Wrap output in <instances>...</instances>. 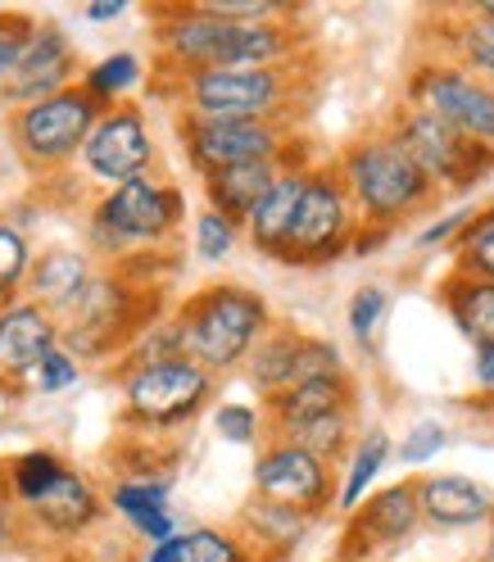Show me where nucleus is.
<instances>
[{
    "label": "nucleus",
    "instance_id": "nucleus-1",
    "mask_svg": "<svg viewBox=\"0 0 494 562\" xmlns=\"http://www.w3.org/2000/svg\"><path fill=\"white\" fill-rule=\"evenodd\" d=\"M155 46L164 78H191L209 68H272L300 59L304 32L295 19L287 23H227L191 5L155 10Z\"/></svg>",
    "mask_w": 494,
    "mask_h": 562
},
{
    "label": "nucleus",
    "instance_id": "nucleus-2",
    "mask_svg": "<svg viewBox=\"0 0 494 562\" xmlns=\"http://www.w3.org/2000/svg\"><path fill=\"white\" fill-rule=\"evenodd\" d=\"M336 172L349 200H355L363 227H377V232H395L400 223H408L413 214L440 200V191L427 182V172L404 155V146L391 132L349 140L336 159Z\"/></svg>",
    "mask_w": 494,
    "mask_h": 562
},
{
    "label": "nucleus",
    "instance_id": "nucleus-3",
    "mask_svg": "<svg viewBox=\"0 0 494 562\" xmlns=\"http://www.w3.org/2000/svg\"><path fill=\"white\" fill-rule=\"evenodd\" d=\"M178 323H182L187 359L218 376L250 363L255 345L272 331V313L259 291L236 286V281H214V286L182 300Z\"/></svg>",
    "mask_w": 494,
    "mask_h": 562
},
{
    "label": "nucleus",
    "instance_id": "nucleus-4",
    "mask_svg": "<svg viewBox=\"0 0 494 562\" xmlns=\"http://www.w3.org/2000/svg\"><path fill=\"white\" fill-rule=\"evenodd\" d=\"M172 100L191 119H245V123H281L291 127L295 95H300V68L272 64V68H209V74L172 78Z\"/></svg>",
    "mask_w": 494,
    "mask_h": 562
},
{
    "label": "nucleus",
    "instance_id": "nucleus-5",
    "mask_svg": "<svg viewBox=\"0 0 494 562\" xmlns=\"http://www.w3.org/2000/svg\"><path fill=\"white\" fill-rule=\"evenodd\" d=\"M182 218H187V195L172 182H159L146 172V178H132L96 200L87 240L96 255L123 259L132 245H164L182 227Z\"/></svg>",
    "mask_w": 494,
    "mask_h": 562
},
{
    "label": "nucleus",
    "instance_id": "nucleus-6",
    "mask_svg": "<svg viewBox=\"0 0 494 562\" xmlns=\"http://www.w3.org/2000/svg\"><path fill=\"white\" fill-rule=\"evenodd\" d=\"M359 227H363V218H359L355 200H349L336 164H313L304 200H300V214H295V227H291L287 250H281L277 263H291V268L336 263L340 255L355 250Z\"/></svg>",
    "mask_w": 494,
    "mask_h": 562
},
{
    "label": "nucleus",
    "instance_id": "nucleus-7",
    "mask_svg": "<svg viewBox=\"0 0 494 562\" xmlns=\"http://www.w3.org/2000/svg\"><path fill=\"white\" fill-rule=\"evenodd\" d=\"M104 119V104L96 95L78 87H68L42 104H27V110L10 114V140L27 168L50 172L64 168L68 159H78L87 150V140L96 132V123Z\"/></svg>",
    "mask_w": 494,
    "mask_h": 562
},
{
    "label": "nucleus",
    "instance_id": "nucleus-8",
    "mask_svg": "<svg viewBox=\"0 0 494 562\" xmlns=\"http://www.w3.org/2000/svg\"><path fill=\"white\" fill-rule=\"evenodd\" d=\"M391 136L404 146V155L427 172V182L445 195L458 191H472L481 178L494 172V150L476 146L463 132H453L445 119L417 110V104H400L395 119H391Z\"/></svg>",
    "mask_w": 494,
    "mask_h": 562
},
{
    "label": "nucleus",
    "instance_id": "nucleus-9",
    "mask_svg": "<svg viewBox=\"0 0 494 562\" xmlns=\"http://www.w3.org/2000/svg\"><path fill=\"white\" fill-rule=\"evenodd\" d=\"M146 304L155 308V295L136 291L127 277H96L87 300L68 313L64 340L74 359H104L114 349H127L155 318H146Z\"/></svg>",
    "mask_w": 494,
    "mask_h": 562
},
{
    "label": "nucleus",
    "instance_id": "nucleus-10",
    "mask_svg": "<svg viewBox=\"0 0 494 562\" xmlns=\"http://www.w3.org/2000/svg\"><path fill=\"white\" fill-rule=\"evenodd\" d=\"M209 395H214V372H204L195 359H172L150 368L123 372V422L146 431H168L191 422Z\"/></svg>",
    "mask_w": 494,
    "mask_h": 562
},
{
    "label": "nucleus",
    "instance_id": "nucleus-11",
    "mask_svg": "<svg viewBox=\"0 0 494 562\" xmlns=\"http://www.w3.org/2000/svg\"><path fill=\"white\" fill-rule=\"evenodd\" d=\"M408 104L445 119L476 146L494 150V87L453 59H422L408 74Z\"/></svg>",
    "mask_w": 494,
    "mask_h": 562
},
{
    "label": "nucleus",
    "instance_id": "nucleus-12",
    "mask_svg": "<svg viewBox=\"0 0 494 562\" xmlns=\"http://www.w3.org/2000/svg\"><path fill=\"white\" fill-rule=\"evenodd\" d=\"M178 136L182 150L191 159V168L200 178H214V172L240 168V164H259V159H281L295 136L281 123H245V119H191L178 114Z\"/></svg>",
    "mask_w": 494,
    "mask_h": 562
},
{
    "label": "nucleus",
    "instance_id": "nucleus-13",
    "mask_svg": "<svg viewBox=\"0 0 494 562\" xmlns=\"http://www.w3.org/2000/svg\"><path fill=\"white\" fill-rule=\"evenodd\" d=\"M255 499L295 508L304 517H323L340 499V490H336L332 463H323L317 453L291 440H268V449L255 463Z\"/></svg>",
    "mask_w": 494,
    "mask_h": 562
},
{
    "label": "nucleus",
    "instance_id": "nucleus-14",
    "mask_svg": "<svg viewBox=\"0 0 494 562\" xmlns=\"http://www.w3.org/2000/svg\"><path fill=\"white\" fill-rule=\"evenodd\" d=\"M422 526V499H417V481H395L349 513L345 531H340V562H372L381 553H391L400 544L413 540V531Z\"/></svg>",
    "mask_w": 494,
    "mask_h": 562
},
{
    "label": "nucleus",
    "instance_id": "nucleus-15",
    "mask_svg": "<svg viewBox=\"0 0 494 562\" xmlns=\"http://www.w3.org/2000/svg\"><path fill=\"white\" fill-rule=\"evenodd\" d=\"M82 164L96 182L104 187H123L132 178H146L150 164H155V136H150V123H146V110L141 104H114L104 110V119L96 123L87 150H82Z\"/></svg>",
    "mask_w": 494,
    "mask_h": 562
},
{
    "label": "nucleus",
    "instance_id": "nucleus-16",
    "mask_svg": "<svg viewBox=\"0 0 494 562\" xmlns=\"http://www.w3.org/2000/svg\"><path fill=\"white\" fill-rule=\"evenodd\" d=\"M74 78H78V50L68 42V32L59 23H37L19 68L0 87V104L27 110V104H42L68 87H78Z\"/></svg>",
    "mask_w": 494,
    "mask_h": 562
},
{
    "label": "nucleus",
    "instance_id": "nucleus-17",
    "mask_svg": "<svg viewBox=\"0 0 494 562\" xmlns=\"http://www.w3.org/2000/svg\"><path fill=\"white\" fill-rule=\"evenodd\" d=\"M64 340V327L55 313L42 308L37 300H14L0 308V376H37L46 355H55Z\"/></svg>",
    "mask_w": 494,
    "mask_h": 562
},
{
    "label": "nucleus",
    "instance_id": "nucleus-18",
    "mask_svg": "<svg viewBox=\"0 0 494 562\" xmlns=\"http://www.w3.org/2000/svg\"><path fill=\"white\" fill-rule=\"evenodd\" d=\"M291 164H308L300 155V140L281 155V159H259V164H240V168H227V172H214V178H204V200L214 214L232 218L236 227L250 223V214L263 204V195L277 187V178L287 172Z\"/></svg>",
    "mask_w": 494,
    "mask_h": 562
},
{
    "label": "nucleus",
    "instance_id": "nucleus-19",
    "mask_svg": "<svg viewBox=\"0 0 494 562\" xmlns=\"http://www.w3.org/2000/svg\"><path fill=\"white\" fill-rule=\"evenodd\" d=\"M417 499H422V521L436 531H463V526H490L494 517V495L458 472H436V476H417Z\"/></svg>",
    "mask_w": 494,
    "mask_h": 562
},
{
    "label": "nucleus",
    "instance_id": "nucleus-20",
    "mask_svg": "<svg viewBox=\"0 0 494 562\" xmlns=\"http://www.w3.org/2000/svg\"><path fill=\"white\" fill-rule=\"evenodd\" d=\"M23 517H27L32 526H42L46 536L74 540V536L91 531V526L104 517V499L96 495V485H91L82 472L68 468L37 504H27V508H23Z\"/></svg>",
    "mask_w": 494,
    "mask_h": 562
},
{
    "label": "nucleus",
    "instance_id": "nucleus-21",
    "mask_svg": "<svg viewBox=\"0 0 494 562\" xmlns=\"http://www.w3.org/2000/svg\"><path fill=\"white\" fill-rule=\"evenodd\" d=\"M308 168L313 164H291L277 178V187L263 195V204L250 214V223H245V236H250V245L263 259H281V250H287V236L295 227L300 200H304V187H308Z\"/></svg>",
    "mask_w": 494,
    "mask_h": 562
},
{
    "label": "nucleus",
    "instance_id": "nucleus-22",
    "mask_svg": "<svg viewBox=\"0 0 494 562\" xmlns=\"http://www.w3.org/2000/svg\"><path fill=\"white\" fill-rule=\"evenodd\" d=\"M91 281H96V272L82 250H46L42 259H32L27 300H37L50 313H74L87 300Z\"/></svg>",
    "mask_w": 494,
    "mask_h": 562
},
{
    "label": "nucleus",
    "instance_id": "nucleus-23",
    "mask_svg": "<svg viewBox=\"0 0 494 562\" xmlns=\"http://www.w3.org/2000/svg\"><path fill=\"white\" fill-rule=\"evenodd\" d=\"M359 395H355V376H323V381H300L291 391H281L268 400V427L272 436L287 431V427H300V422H313V417H327V413H345L355 408Z\"/></svg>",
    "mask_w": 494,
    "mask_h": 562
},
{
    "label": "nucleus",
    "instance_id": "nucleus-24",
    "mask_svg": "<svg viewBox=\"0 0 494 562\" xmlns=\"http://www.w3.org/2000/svg\"><path fill=\"white\" fill-rule=\"evenodd\" d=\"M440 304L449 308V318L458 323L476 349L494 345V281L468 277V272H449L440 281Z\"/></svg>",
    "mask_w": 494,
    "mask_h": 562
},
{
    "label": "nucleus",
    "instance_id": "nucleus-25",
    "mask_svg": "<svg viewBox=\"0 0 494 562\" xmlns=\"http://www.w3.org/2000/svg\"><path fill=\"white\" fill-rule=\"evenodd\" d=\"M308 526H313V517H304L295 508H281V504H268V499H255L240 513V536L250 540L259 553H272V558H287L291 549H300Z\"/></svg>",
    "mask_w": 494,
    "mask_h": 562
},
{
    "label": "nucleus",
    "instance_id": "nucleus-26",
    "mask_svg": "<svg viewBox=\"0 0 494 562\" xmlns=\"http://www.w3.org/2000/svg\"><path fill=\"white\" fill-rule=\"evenodd\" d=\"M300 345H304V331L295 327H272L259 345L250 363H245V372H250V381L263 391V400L291 391L295 385V372H300Z\"/></svg>",
    "mask_w": 494,
    "mask_h": 562
},
{
    "label": "nucleus",
    "instance_id": "nucleus-27",
    "mask_svg": "<svg viewBox=\"0 0 494 562\" xmlns=\"http://www.w3.org/2000/svg\"><path fill=\"white\" fill-rule=\"evenodd\" d=\"M445 46L453 50V64L494 87V19H485L476 5L458 10V19L445 27Z\"/></svg>",
    "mask_w": 494,
    "mask_h": 562
},
{
    "label": "nucleus",
    "instance_id": "nucleus-28",
    "mask_svg": "<svg viewBox=\"0 0 494 562\" xmlns=\"http://www.w3.org/2000/svg\"><path fill=\"white\" fill-rule=\"evenodd\" d=\"M385 459H391V436H385L381 427H372V431L355 445V453H349V468H345V481H340V499H336V508H340L345 517L368 499V490L377 485Z\"/></svg>",
    "mask_w": 494,
    "mask_h": 562
},
{
    "label": "nucleus",
    "instance_id": "nucleus-29",
    "mask_svg": "<svg viewBox=\"0 0 494 562\" xmlns=\"http://www.w3.org/2000/svg\"><path fill=\"white\" fill-rule=\"evenodd\" d=\"M272 440H291V445L317 453L323 463H340L345 453H349V440H355V408L327 413V417H313V422H300V427L277 431Z\"/></svg>",
    "mask_w": 494,
    "mask_h": 562
},
{
    "label": "nucleus",
    "instance_id": "nucleus-30",
    "mask_svg": "<svg viewBox=\"0 0 494 562\" xmlns=\"http://www.w3.org/2000/svg\"><path fill=\"white\" fill-rule=\"evenodd\" d=\"M5 472H10V495H14V504L27 508V504H37L46 490L68 472V463L59 459L55 449H27V453H19V459H14Z\"/></svg>",
    "mask_w": 494,
    "mask_h": 562
},
{
    "label": "nucleus",
    "instance_id": "nucleus-31",
    "mask_svg": "<svg viewBox=\"0 0 494 562\" xmlns=\"http://www.w3.org/2000/svg\"><path fill=\"white\" fill-rule=\"evenodd\" d=\"M141 78H146V64H141V55L119 50V55H110V59H100L96 68H87V74H82V91L96 95L104 110H114V104H123V95H127Z\"/></svg>",
    "mask_w": 494,
    "mask_h": 562
},
{
    "label": "nucleus",
    "instance_id": "nucleus-32",
    "mask_svg": "<svg viewBox=\"0 0 494 562\" xmlns=\"http://www.w3.org/2000/svg\"><path fill=\"white\" fill-rule=\"evenodd\" d=\"M172 359H187L178 313H172V318H155L146 331H141V336L123 349V372H127V368H150V363H172Z\"/></svg>",
    "mask_w": 494,
    "mask_h": 562
},
{
    "label": "nucleus",
    "instance_id": "nucleus-33",
    "mask_svg": "<svg viewBox=\"0 0 494 562\" xmlns=\"http://www.w3.org/2000/svg\"><path fill=\"white\" fill-rule=\"evenodd\" d=\"M453 272L494 281V204L476 209V218L468 223V232L453 240Z\"/></svg>",
    "mask_w": 494,
    "mask_h": 562
},
{
    "label": "nucleus",
    "instance_id": "nucleus-34",
    "mask_svg": "<svg viewBox=\"0 0 494 562\" xmlns=\"http://www.w3.org/2000/svg\"><path fill=\"white\" fill-rule=\"evenodd\" d=\"M168 476H141V481H119L110 490V504L114 513H123L132 526L136 521H146V517H159L168 513Z\"/></svg>",
    "mask_w": 494,
    "mask_h": 562
},
{
    "label": "nucleus",
    "instance_id": "nucleus-35",
    "mask_svg": "<svg viewBox=\"0 0 494 562\" xmlns=\"http://www.w3.org/2000/svg\"><path fill=\"white\" fill-rule=\"evenodd\" d=\"M259 549L240 531H223V526H195L187 531V562H259Z\"/></svg>",
    "mask_w": 494,
    "mask_h": 562
},
{
    "label": "nucleus",
    "instance_id": "nucleus-36",
    "mask_svg": "<svg viewBox=\"0 0 494 562\" xmlns=\"http://www.w3.org/2000/svg\"><path fill=\"white\" fill-rule=\"evenodd\" d=\"M32 245L14 223H0V304H14L19 286H27Z\"/></svg>",
    "mask_w": 494,
    "mask_h": 562
},
{
    "label": "nucleus",
    "instance_id": "nucleus-37",
    "mask_svg": "<svg viewBox=\"0 0 494 562\" xmlns=\"http://www.w3.org/2000/svg\"><path fill=\"white\" fill-rule=\"evenodd\" d=\"M240 232L245 227H236L232 218L214 214V209H204V214L195 218V255L204 263H223L236 250V245H240Z\"/></svg>",
    "mask_w": 494,
    "mask_h": 562
},
{
    "label": "nucleus",
    "instance_id": "nucleus-38",
    "mask_svg": "<svg viewBox=\"0 0 494 562\" xmlns=\"http://www.w3.org/2000/svg\"><path fill=\"white\" fill-rule=\"evenodd\" d=\"M32 32H37V19L27 10H0V87H5V78L19 68Z\"/></svg>",
    "mask_w": 494,
    "mask_h": 562
},
{
    "label": "nucleus",
    "instance_id": "nucleus-39",
    "mask_svg": "<svg viewBox=\"0 0 494 562\" xmlns=\"http://www.w3.org/2000/svg\"><path fill=\"white\" fill-rule=\"evenodd\" d=\"M385 286H359L355 300H349V331H355L359 345H372L377 331H381V318H385Z\"/></svg>",
    "mask_w": 494,
    "mask_h": 562
},
{
    "label": "nucleus",
    "instance_id": "nucleus-40",
    "mask_svg": "<svg viewBox=\"0 0 494 562\" xmlns=\"http://www.w3.org/2000/svg\"><path fill=\"white\" fill-rule=\"evenodd\" d=\"M445 445H449V431L440 427V422H417L400 445V459H404V468H427L431 459H440Z\"/></svg>",
    "mask_w": 494,
    "mask_h": 562
},
{
    "label": "nucleus",
    "instance_id": "nucleus-41",
    "mask_svg": "<svg viewBox=\"0 0 494 562\" xmlns=\"http://www.w3.org/2000/svg\"><path fill=\"white\" fill-rule=\"evenodd\" d=\"M214 427H218V436L232 440V445H255L259 431H263V417H259L250 404H223V408L214 413Z\"/></svg>",
    "mask_w": 494,
    "mask_h": 562
},
{
    "label": "nucleus",
    "instance_id": "nucleus-42",
    "mask_svg": "<svg viewBox=\"0 0 494 562\" xmlns=\"http://www.w3.org/2000/svg\"><path fill=\"white\" fill-rule=\"evenodd\" d=\"M78 376H82V368H78V359L68 355V349L59 345L55 355H46V363L37 368V385L46 395H55V391H68V385H78Z\"/></svg>",
    "mask_w": 494,
    "mask_h": 562
},
{
    "label": "nucleus",
    "instance_id": "nucleus-43",
    "mask_svg": "<svg viewBox=\"0 0 494 562\" xmlns=\"http://www.w3.org/2000/svg\"><path fill=\"white\" fill-rule=\"evenodd\" d=\"M472 218H476V209H458V214H449V218H440V223H431L427 232H422L417 245H422V250H436V245H449V250H453V240L468 232Z\"/></svg>",
    "mask_w": 494,
    "mask_h": 562
},
{
    "label": "nucleus",
    "instance_id": "nucleus-44",
    "mask_svg": "<svg viewBox=\"0 0 494 562\" xmlns=\"http://www.w3.org/2000/svg\"><path fill=\"white\" fill-rule=\"evenodd\" d=\"M23 517V508L10 495V472H0V540H14V521Z\"/></svg>",
    "mask_w": 494,
    "mask_h": 562
},
{
    "label": "nucleus",
    "instance_id": "nucleus-45",
    "mask_svg": "<svg viewBox=\"0 0 494 562\" xmlns=\"http://www.w3.org/2000/svg\"><path fill=\"white\" fill-rule=\"evenodd\" d=\"M146 562H187V531H178V536H168V540L150 544V549H146Z\"/></svg>",
    "mask_w": 494,
    "mask_h": 562
},
{
    "label": "nucleus",
    "instance_id": "nucleus-46",
    "mask_svg": "<svg viewBox=\"0 0 494 562\" xmlns=\"http://www.w3.org/2000/svg\"><path fill=\"white\" fill-rule=\"evenodd\" d=\"M476 381L485 385V391H494V345L476 349Z\"/></svg>",
    "mask_w": 494,
    "mask_h": 562
},
{
    "label": "nucleus",
    "instance_id": "nucleus-47",
    "mask_svg": "<svg viewBox=\"0 0 494 562\" xmlns=\"http://www.w3.org/2000/svg\"><path fill=\"white\" fill-rule=\"evenodd\" d=\"M123 14H127L123 0H114V5H87V10H82V19H91V23H114V19H123Z\"/></svg>",
    "mask_w": 494,
    "mask_h": 562
},
{
    "label": "nucleus",
    "instance_id": "nucleus-48",
    "mask_svg": "<svg viewBox=\"0 0 494 562\" xmlns=\"http://www.w3.org/2000/svg\"><path fill=\"white\" fill-rule=\"evenodd\" d=\"M485 562H494V517H490V540H485Z\"/></svg>",
    "mask_w": 494,
    "mask_h": 562
},
{
    "label": "nucleus",
    "instance_id": "nucleus-49",
    "mask_svg": "<svg viewBox=\"0 0 494 562\" xmlns=\"http://www.w3.org/2000/svg\"><path fill=\"white\" fill-rule=\"evenodd\" d=\"M476 10H481L485 19H494V0H481V5H476Z\"/></svg>",
    "mask_w": 494,
    "mask_h": 562
},
{
    "label": "nucleus",
    "instance_id": "nucleus-50",
    "mask_svg": "<svg viewBox=\"0 0 494 562\" xmlns=\"http://www.w3.org/2000/svg\"><path fill=\"white\" fill-rule=\"evenodd\" d=\"M64 562H91V558H64Z\"/></svg>",
    "mask_w": 494,
    "mask_h": 562
},
{
    "label": "nucleus",
    "instance_id": "nucleus-51",
    "mask_svg": "<svg viewBox=\"0 0 494 562\" xmlns=\"http://www.w3.org/2000/svg\"><path fill=\"white\" fill-rule=\"evenodd\" d=\"M0 308H5V304H0Z\"/></svg>",
    "mask_w": 494,
    "mask_h": 562
}]
</instances>
